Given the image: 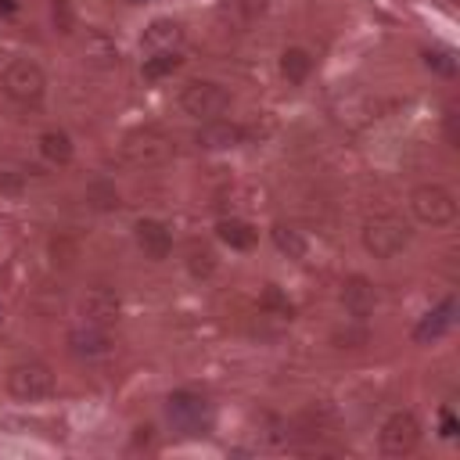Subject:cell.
<instances>
[{
  "mask_svg": "<svg viewBox=\"0 0 460 460\" xmlns=\"http://www.w3.org/2000/svg\"><path fill=\"white\" fill-rule=\"evenodd\" d=\"M410 244V223L399 212H374L363 223V248L374 259H395Z\"/></svg>",
  "mask_w": 460,
  "mask_h": 460,
  "instance_id": "cell-1",
  "label": "cell"
},
{
  "mask_svg": "<svg viewBox=\"0 0 460 460\" xmlns=\"http://www.w3.org/2000/svg\"><path fill=\"white\" fill-rule=\"evenodd\" d=\"M0 86H4V93H7L14 104H22V108H36V104L43 101V93H47V75H43V68H40L36 61H29V58H14V61L4 68Z\"/></svg>",
  "mask_w": 460,
  "mask_h": 460,
  "instance_id": "cell-2",
  "label": "cell"
},
{
  "mask_svg": "<svg viewBox=\"0 0 460 460\" xmlns=\"http://www.w3.org/2000/svg\"><path fill=\"white\" fill-rule=\"evenodd\" d=\"M119 151H122V158H126L129 165L147 169V165H162V162L172 155V140H169L162 129H155V126H140V129H129V133L122 137Z\"/></svg>",
  "mask_w": 460,
  "mask_h": 460,
  "instance_id": "cell-3",
  "label": "cell"
},
{
  "mask_svg": "<svg viewBox=\"0 0 460 460\" xmlns=\"http://www.w3.org/2000/svg\"><path fill=\"white\" fill-rule=\"evenodd\" d=\"M7 392L18 399V402H43L54 395V370L40 359H25V363H14L7 370Z\"/></svg>",
  "mask_w": 460,
  "mask_h": 460,
  "instance_id": "cell-4",
  "label": "cell"
},
{
  "mask_svg": "<svg viewBox=\"0 0 460 460\" xmlns=\"http://www.w3.org/2000/svg\"><path fill=\"white\" fill-rule=\"evenodd\" d=\"M180 108L198 122H212L230 108V93L216 79H190L180 90Z\"/></svg>",
  "mask_w": 460,
  "mask_h": 460,
  "instance_id": "cell-5",
  "label": "cell"
},
{
  "mask_svg": "<svg viewBox=\"0 0 460 460\" xmlns=\"http://www.w3.org/2000/svg\"><path fill=\"white\" fill-rule=\"evenodd\" d=\"M410 212L424 226H449L456 219V198L442 183H420L410 190Z\"/></svg>",
  "mask_w": 460,
  "mask_h": 460,
  "instance_id": "cell-6",
  "label": "cell"
},
{
  "mask_svg": "<svg viewBox=\"0 0 460 460\" xmlns=\"http://www.w3.org/2000/svg\"><path fill=\"white\" fill-rule=\"evenodd\" d=\"M417 442H420V420L410 410H395L385 417L377 431V446L385 456H406L417 449Z\"/></svg>",
  "mask_w": 460,
  "mask_h": 460,
  "instance_id": "cell-7",
  "label": "cell"
},
{
  "mask_svg": "<svg viewBox=\"0 0 460 460\" xmlns=\"http://www.w3.org/2000/svg\"><path fill=\"white\" fill-rule=\"evenodd\" d=\"M165 413L180 431H190V435H198L208 424V402L198 392H172L165 402Z\"/></svg>",
  "mask_w": 460,
  "mask_h": 460,
  "instance_id": "cell-8",
  "label": "cell"
},
{
  "mask_svg": "<svg viewBox=\"0 0 460 460\" xmlns=\"http://www.w3.org/2000/svg\"><path fill=\"white\" fill-rule=\"evenodd\" d=\"M79 313H83V323H93V327H111L119 320V295L108 291V288H90L79 302Z\"/></svg>",
  "mask_w": 460,
  "mask_h": 460,
  "instance_id": "cell-9",
  "label": "cell"
},
{
  "mask_svg": "<svg viewBox=\"0 0 460 460\" xmlns=\"http://www.w3.org/2000/svg\"><path fill=\"white\" fill-rule=\"evenodd\" d=\"M341 305H345V313H349L352 320H367V316L374 313V305H377L374 284H370L367 277H359V273L345 277V280H341Z\"/></svg>",
  "mask_w": 460,
  "mask_h": 460,
  "instance_id": "cell-10",
  "label": "cell"
},
{
  "mask_svg": "<svg viewBox=\"0 0 460 460\" xmlns=\"http://www.w3.org/2000/svg\"><path fill=\"white\" fill-rule=\"evenodd\" d=\"M453 320H456V302H453V298H442L431 313H424V316H420V323L413 327V341H420V345L438 341V338L453 327Z\"/></svg>",
  "mask_w": 460,
  "mask_h": 460,
  "instance_id": "cell-11",
  "label": "cell"
},
{
  "mask_svg": "<svg viewBox=\"0 0 460 460\" xmlns=\"http://www.w3.org/2000/svg\"><path fill=\"white\" fill-rule=\"evenodd\" d=\"M133 234H137V244H140V252L147 259H165L172 252V234H169V226L162 219H140L133 226Z\"/></svg>",
  "mask_w": 460,
  "mask_h": 460,
  "instance_id": "cell-12",
  "label": "cell"
},
{
  "mask_svg": "<svg viewBox=\"0 0 460 460\" xmlns=\"http://www.w3.org/2000/svg\"><path fill=\"white\" fill-rule=\"evenodd\" d=\"M180 43H183V29H180V22H172V18H155V22L144 29V36H140V47H144L147 54L180 50Z\"/></svg>",
  "mask_w": 460,
  "mask_h": 460,
  "instance_id": "cell-13",
  "label": "cell"
},
{
  "mask_svg": "<svg viewBox=\"0 0 460 460\" xmlns=\"http://www.w3.org/2000/svg\"><path fill=\"white\" fill-rule=\"evenodd\" d=\"M68 345H72V352H75V356H83V359H101V356H108V352H111L108 331H104V327H93V323L75 327V331L68 334Z\"/></svg>",
  "mask_w": 460,
  "mask_h": 460,
  "instance_id": "cell-14",
  "label": "cell"
},
{
  "mask_svg": "<svg viewBox=\"0 0 460 460\" xmlns=\"http://www.w3.org/2000/svg\"><path fill=\"white\" fill-rule=\"evenodd\" d=\"M241 140H244V129L234 126V122L212 119L198 129V147H205V151H226V147H237Z\"/></svg>",
  "mask_w": 460,
  "mask_h": 460,
  "instance_id": "cell-15",
  "label": "cell"
},
{
  "mask_svg": "<svg viewBox=\"0 0 460 460\" xmlns=\"http://www.w3.org/2000/svg\"><path fill=\"white\" fill-rule=\"evenodd\" d=\"M216 237H219L226 248H234V252H248V248H255L259 230H255L248 219H219V223H216Z\"/></svg>",
  "mask_w": 460,
  "mask_h": 460,
  "instance_id": "cell-16",
  "label": "cell"
},
{
  "mask_svg": "<svg viewBox=\"0 0 460 460\" xmlns=\"http://www.w3.org/2000/svg\"><path fill=\"white\" fill-rule=\"evenodd\" d=\"M273 244H277L280 255H288V259H295V262H302V259L309 255L305 234H302L298 226H291V223H277V226H273Z\"/></svg>",
  "mask_w": 460,
  "mask_h": 460,
  "instance_id": "cell-17",
  "label": "cell"
},
{
  "mask_svg": "<svg viewBox=\"0 0 460 460\" xmlns=\"http://www.w3.org/2000/svg\"><path fill=\"white\" fill-rule=\"evenodd\" d=\"M309 72H313V54L305 50V47H288L284 54H280V75L288 79V83H305L309 79Z\"/></svg>",
  "mask_w": 460,
  "mask_h": 460,
  "instance_id": "cell-18",
  "label": "cell"
},
{
  "mask_svg": "<svg viewBox=\"0 0 460 460\" xmlns=\"http://www.w3.org/2000/svg\"><path fill=\"white\" fill-rule=\"evenodd\" d=\"M40 155L50 162V165H68L72 162V140L65 129H47L40 133Z\"/></svg>",
  "mask_w": 460,
  "mask_h": 460,
  "instance_id": "cell-19",
  "label": "cell"
},
{
  "mask_svg": "<svg viewBox=\"0 0 460 460\" xmlns=\"http://www.w3.org/2000/svg\"><path fill=\"white\" fill-rule=\"evenodd\" d=\"M187 259V270H190V277H198V280H205V277H212L216 273V252H212V244H205V241H187V252H183Z\"/></svg>",
  "mask_w": 460,
  "mask_h": 460,
  "instance_id": "cell-20",
  "label": "cell"
},
{
  "mask_svg": "<svg viewBox=\"0 0 460 460\" xmlns=\"http://www.w3.org/2000/svg\"><path fill=\"white\" fill-rule=\"evenodd\" d=\"M183 65V58H180V50H158V54H147L144 58V65H140V72H144V79H165V75H172L176 68Z\"/></svg>",
  "mask_w": 460,
  "mask_h": 460,
  "instance_id": "cell-21",
  "label": "cell"
},
{
  "mask_svg": "<svg viewBox=\"0 0 460 460\" xmlns=\"http://www.w3.org/2000/svg\"><path fill=\"white\" fill-rule=\"evenodd\" d=\"M262 7H266V0H226V14L234 11L237 18H234V25H248L255 14H262Z\"/></svg>",
  "mask_w": 460,
  "mask_h": 460,
  "instance_id": "cell-22",
  "label": "cell"
},
{
  "mask_svg": "<svg viewBox=\"0 0 460 460\" xmlns=\"http://www.w3.org/2000/svg\"><path fill=\"white\" fill-rule=\"evenodd\" d=\"M424 65L435 68V72H442V75H453L456 72V61H453L449 50H424Z\"/></svg>",
  "mask_w": 460,
  "mask_h": 460,
  "instance_id": "cell-23",
  "label": "cell"
},
{
  "mask_svg": "<svg viewBox=\"0 0 460 460\" xmlns=\"http://www.w3.org/2000/svg\"><path fill=\"white\" fill-rule=\"evenodd\" d=\"M86 198H90L97 208H115V205H119V194H115V187H108V183H93V187L86 190Z\"/></svg>",
  "mask_w": 460,
  "mask_h": 460,
  "instance_id": "cell-24",
  "label": "cell"
},
{
  "mask_svg": "<svg viewBox=\"0 0 460 460\" xmlns=\"http://www.w3.org/2000/svg\"><path fill=\"white\" fill-rule=\"evenodd\" d=\"M367 341V327H345V331H334V345L338 349H359Z\"/></svg>",
  "mask_w": 460,
  "mask_h": 460,
  "instance_id": "cell-25",
  "label": "cell"
},
{
  "mask_svg": "<svg viewBox=\"0 0 460 460\" xmlns=\"http://www.w3.org/2000/svg\"><path fill=\"white\" fill-rule=\"evenodd\" d=\"M262 305H266V309H277L280 316H291V302H288V298H280V291H277L273 284L262 291Z\"/></svg>",
  "mask_w": 460,
  "mask_h": 460,
  "instance_id": "cell-26",
  "label": "cell"
},
{
  "mask_svg": "<svg viewBox=\"0 0 460 460\" xmlns=\"http://www.w3.org/2000/svg\"><path fill=\"white\" fill-rule=\"evenodd\" d=\"M54 25H58L61 32L72 29V4H68V0H54Z\"/></svg>",
  "mask_w": 460,
  "mask_h": 460,
  "instance_id": "cell-27",
  "label": "cell"
},
{
  "mask_svg": "<svg viewBox=\"0 0 460 460\" xmlns=\"http://www.w3.org/2000/svg\"><path fill=\"white\" fill-rule=\"evenodd\" d=\"M438 431H442V438H453V435H456V417H453V410H442V413H438Z\"/></svg>",
  "mask_w": 460,
  "mask_h": 460,
  "instance_id": "cell-28",
  "label": "cell"
},
{
  "mask_svg": "<svg viewBox=\"0 0 460 460\" xmlns=\"http://www.w3.org/2000/svg\"><path fill=\"white\" fill-rule=\"evenodd\" d=\"M0 11H4V14H14V11H18V0H0Z\"/></svg>",
  "mask_w": 460,
  "mask_h": 460,
  "instance_id": "cell-29",
  "label": "cell"
},
{
  "mask_svg": "<svg viewBox=\"0 0 460 460\" xmlns=\"http://www.w3.org/2000/svg\"><path fill=\"white\" fill-rule=\"evenodd\" d=\"M133 4H140V0H133Z\"/></svg>",
  "mask_w": 460,
  "mask_h": 460,
  "instance_id": "cell-30",
  "label": "cell"
}]
</instances>
